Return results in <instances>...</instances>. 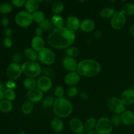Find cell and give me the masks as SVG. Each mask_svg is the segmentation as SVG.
<instances>
[{"instance_id": "1", "label": "cell", "mask_w": 134, "mask_h": 134, "mask_svg": "<svg viewBox=\"0 0 134 134\" xmlns=\"http://www.w3.org/2000/svg\"><path fill=\"white\" fill-rule=\"evenodd\" d=\"M75 32L63 27L56 28L48 35L47 42L50 47L57 49H64L69 47L75 40Z\"/></svg>"}, {"instance_id": "2", "label": "cell", "mask_w": 134, "mask_h": 134, "mask_svg": "<svg viewBox=\"0 0 134 134\" xmlns=\"http://www.w3.org/2000/svg\"><path fill=\"white\" fill-rule=\"evenodd\" d=\"M102 67L98 62L92 59H86L79 63L77 72L80 76L93 77L98 75Z\"/></svg>"}, {"instance_id": "3", "label": "cell", "mask_w": 134, "mask_h": 134, "mask_svg": "<svg viewBox=\"0 0 134 134\" xmlns=\"http://www.w3.org/2000/svg\"><path fill=\"white\" fill-rule=\"evenodd\" d=\"M53 111L55 115L60 118H66L71 114L73 105L66 98H56L53 105Z\"/></svg>"}, {"instance_id": "4", "label": "cell", "mask_w": 134, "mask_h": 134, "mask_svg": "<svg viewBox=\"0 0 134 134\" xmlns=\"http://www.w3.org/2000/svg\"><path fill=\"white\" fill-rule=\"evenodd\" d=\"M22 73L27 77L35 78L41 74L42 69L41 65L36 62L27 61L22 65Z\"/></svg>"}, {"instance_id": "5", "label": "cell", "mask_w": 134, "mask_h": 134, "mask_svg": "<svg viewBox=\"0 0 134 134\" xmlns=\"http://www.w3.org/2000/svg\"><path fill=\"white\" fill-rule=\"evenodd\" d=\"M14 20L17 25L22 27H27L32 24V14L26 10H21L15 16Z\"/></svg>"}, {"instance_id": "6", "label": "cell", "mask_w": 134, "mask_h": 134, "mask_svg": "<svg viewBox=\"0 0 134 134\" xmlns=\"http://www.w3.org/2000/svg\"><path fill=\"white\" fill-rule=\"evenodd\" d=\"M38 60L44 65H52L56 60V54L52 49L44 47L38 53Z\"/></svg>"}, {"instance_id": "7", "label": "cell", "mask_w": 134, "mask_h": 134, "mask_svg": "<svg viewBox=\"0 0 134 134\" xmlns=\"http://www.w3.org/2000/svg\"><path fill=\"white\" fill-rule=\"evenodd\" d=\"M113 125L111 120L107 117H102L98 120L96 131L98 134H110L112 132Z\"/></svg>"}, {"instance_id": "8", "label": "cell", "mask_w": 134, "mask_h": 134, "mask_svg": "<svg viewBox=\"0 0 134 134\" xmlns=\"http://www.w3.org/2000/svg\"><path fill=\"white\" fill-rule=\"evenodd\" d=\"M107 105L108 108L115 114L122 115L125 111V105L121 99L116 97L109 98L107 100Z\"/></svg>"}, {"instance_id": "9", "label": "cell", "mask_w": 134, "mask_h": 134, "mask_svg": "<svg viewBox=\"0 0 134 134\" xmlns=\"http://www.w3.org/2000/svg\"><path fill=\"white\" fill-rule=\"evenodd\" d=\"M7 76L10 81H16L22 73V65L16 63H11L7 68Z\"/></svg>"}, {"instance_id": "10", "label": "cell", "mask_w": 134, "mask_h": 134, "mask_svg": "<svg viewBox=\"0 0 134 134\" xmlns=\"http://www.w3.org/2000/svg\"><path fill=\"white\" fill-rule=\"evenodd\" d=\"M126 23V17L122 12H116L111 18V25L115 30H121Z\"/></svg>"}, {"instance_id": "11", "label": "cell", "mask_w": 134, "mask_h": 134, "mask_svg": "<svg viewBox=\"0 0 134 134\" xmlns=\"http://www.w3.org/2000/svg\"><path fill=\"white\" fill-rule=\"evenodd\" d=\"M52 86V82L48 76L43 75L37 81V87L43 92L49 91Z\"/></svg>"}, {"instance_id": "12", "label": "cell", "mask_w": 134, "mask_h": 134, "mask_svg": "<svg viewBox=\"0 0 134 134\" xmlns=\"http://www.w3.org/2000/svg\"><path fill=\"white\" fill-rule=\"evenodd\" d=\"M69 128L71 130L77 134H82L85 132V124L80 119L73 118L69 121Z\"/></svg>"}, {"instance_id": "13", "label": "cell", "mask_w": 134, "mask_h": 134, "mask_svg": "<svg viewBox=\"0 0 134 134\" xmlns=\"http://www.w3.org/2000/svg\"><path fill=\"white\" fill-rule=\"evenodd\" d=\"M62 63L63 67L65 68V70L69 72L77 71L78 63L77 62L74 58L66 56L63 58Z\"/></svg>"}, {"instance_id": "14", "label": "cell", "mask_w": 134, "mask_h": 134, "mask_svg": "<svg viewBox=\"0 0 134 134\" xmlns=\"http://www.w3.org/2000/svg\"><path fill=\"white\" fill-rule=\"evenodd\" d=\"M27 98L32 103H37L40 102L43 98V92L35 88L28 90L27 93Z\"/></svg>"}, {"instance_id": "15", "label": "cell", "mask_w": 134, "mask_h": 134, "mask_svg": "<svg viewBox=\"0 0 134 134\" xmlns=\"http://www.w3.org/2000/svg\"><path fill=\"white\" fill-rule=\"evenodd\" d=\"M81 80V76L77 71L69 72L65 75L64 77V82L67 85L70 86H74L77 85Z\"/></svg>"}, {"instance_id": "16", "label": "cell", "mask_w": 134, "mask_h": 134, "mask_svg": "<svg viewBox=\"0 0 134 134\" xmlns=\"http://www.w3.org/2000/svg\"><path fill=\"white\" fill-rule=\"evenodd\" d=\"M65 24H66V27L73 31L79 30L81 27V22L79 19L74 15L69 16L67 18Z\"/></svg>"}, {"instance_id": "17", "label": "cell", "mask_w": 134, "mask_h": 134, "mask_svg": "<svg viewBox=\"0 0 134 134\" xmlns=\"http://www.w3.org/2000/svg\"><path fill=\"white\" fill-rule=\"evenodd\" d=\"M120 99L126 105H131L134 103V90L133 89H127L121 94Z\"/></svg>"}, {"instance_id": "18", "label": "cell", "mask_w": 134, "mask_h": 134, "mask_svg": "<svg viewBox=\"0 0 134 134\" xmlns=\"http://www.w3.org/2000/svg\"><path fill=\"white\" fill-rule=\"evenodd\" d=\"M44 44L45 42L42 37L35 36L31 41V48H33L36 52H39L43 49L44 48Z\"/></svg>"}, {"instance_id": "19", "label": "cell", "mask_w": 134, "mask_h": 134, "mask_svg": "<svg viewBox=\"0 0 134 134\" xmlns=\"http://www.w3.org/2000/svg\"><path fill=\"white\" fill-rule=\"evenodd\" d=\"M96 24L93 20L86 18L81 22V30L86 33H90L95 29Z\"/></svg>"}, {"instance_id": "20", "label": "cell", "mask_w": 134, "mask_h": 134, "mask_svg": "<svg viewBox=\"0 0 134 134\" xmlns=\"http://www.w3.org/2000/svg\"><path fill=\"white\" fill-rule=\"evenodd\" d=\"M121 115L122 122L126 126H130L134 124V113L131 111L127 110Z\"/></svg>"}, {"instance_id": "21", "label": "cell", "mask_w": 134, "mask_h": 134, "mask_svg": "<svg viewBox=\"0 0 134 134\" xmlns=\"http://www.w3.org/2000/svg\"><path fill=\"white\" fill-rule=\"evenodd\" d=\"M40 2L41 1H38V0H27L26 1L24 5L26 11L29 12L31 14L36 12L39 8Z\"/></svg>"}, {"instance_id": "22", "label": "cell", "mask_w": 134, "mask_h": 134, "mask_svg": "<svg viewBox=\"0 0 134 134\" xmlns=\"http://www.w3.org/2000/svg\"><path fill=\"white\" fill-rule=\"evenodd\" d=\"M51 126L54 132H61L64 128V124L60 119L54 118L51 122Z\"/></svg>"}, {"instance_id": "23", "label": "cell", "mask_w": 134, "mask_h": 134, "mask_svg": "<svg viewBox=\"0 0 134 134\" xmlns=\"http://www.w3.org/2000/svg\"><path fill=\"white\" fill-rule=\"evenodd\" d=\"M24 54L25 56L31 62H36L38 60V54L36 51L31 48H27L24 50Z\"/></svg>"}, {"instance_id": "24", "label": "cell", "mask_w": 134, "mask_h": 134, "mask_svg": "<svg viewBox=\"0 0 134 134\" xmlns=\"http://www.w3.org/2000/svg\"><path fill=\"white\" fill-rule=\"evenodd\" d=\"M115 13L116 10L113 8L105 7L99 11V16L103 18H112Z\"/></svg>"}, {"instance_id": "25", "label": "cell", "mask_w": 134, "mask_h": 134, "mask_svg": "<svg viewBox=\"0 0 134 134\" xmlns=\"http://www.w3.org/2000/svg\"><path fill=\"white\" fill-rule=\"evenodd\" d=\"M13 109V103L11 102L7 99L0 102V111L3 113H9Z\"/></svg>"}, {"instance_id": "26", "label": "cell", "mask_w": 134, "mask_h": 134, "mask_svg": "<svg viewBox=\"0 0 134 134\" xmlns=\"http://www.w3.org/2000/svg\"><path fill=\"white\" fill-rule=\"evenodd\" d=\"M52 11L54 13V14H59L64 10V4L62 1L58 0L54 1L52 5Z\"/></svg>"}, {"instance_id": "27", "label": "cell", "mask_w": 134, "mask_h": 134, "mask_svg": "<svg viewBox=\"0 0 134 134\" xmlns=\"http://www.w3.org/2000/svg\"><path fill=\"white\" fill-rule=\"evenodd\" d=\"M52 23L53 26H56V28H60V27H64V20L61 16L59 14H54L52 17Z\"/></svg>"}, {"instance_id": "28", "label": "cell", "mask_w": 134, "mask_h": 134, "mask_svg": "<svg viewBox=\"0 0 134 134\" xmlns=\"http://www.w3.org/2000/svg\"><path fill=\"white\" fill-rule=\"evenodd\" d=\"M121 12L125 15H134V3H128L122 7Z\"/></svg>"}, {"instance_id": "29", "label": "cell", "mask_w": 134, "mask_h": 134, "mask_svg": "<svg viewBox=\"0 0 134 134\" xmlns=\"http://www.w3.org/2000/svg\"><path fill=\"white\" fill-rule=\"evenodd\" d=\"M32 18L33 21L37 23L38 24H41L46 19L45 14L41 10H37L35 13H32Z\"/></svg>"}, {"instance_id": "30", "label": "cell", "mask_w": 134, "mask_h": 134, "mask_svg": "<svg viewBox=\"0 0 134 134\" xmlns=\"http://www.w3.org/2000/svg\"><path fill=\"white\" fill-rule=\"evenodd\" d=\"M24 86L26 88L28 89L29 90H31V89L35 88L37 86V81L34 78H31V77H27L26 79L23 82Z\"/></svg>"}, {"instance_id": "31", "label": "cell", "mask_w": 134, "mask_h": 134, "mask_svg": "<svg viewBox=\"0 0 134 134\" xmlns=\"http://www.w3.org/2000/svg\"><path fill=\"white\" fill-rule=\"evenodd\" d=\"M34 110V105L33 103L30 101L24 102L22 105V111L25 115H30L32 113Z\"/></svg>"}, {"instance_id": "32", "label": "cell", "mask_w": 134, "mask_h": 134, "mask_svg": "<svg viewBox=\"0 0 134 134\" xmlns=\"http://www.w3.org/2000/svg\"><path fill=\"white\" fill-rule=\"evenodd\" d=\"M97 122H98V120H96L95 118L91 117L88 119L85 123V130H86L87 131L94 130V128L96 126Z\"/></svg>"}, {"instance_id": "33", "label": "cell", "mask_w": 134, "mask_h": 134, "mask_svg": "<svg viewBox=\"0 0 134 134\" xmlns=\"http://www.w3.org/2000/svg\"><path fill=\"white\" fill-rule=\"evenodd\" d=\"M13 10V7L9 3H3L0 4V13L8 14Z\"/></svg>"}, {"instance_id": "34", "label": "cell", "mask_w": 134, "mask_h": 134, "mask_svg": "<svg viewBox=\"0 0 134 134\" xmlns=\"http://www.w3.org/2000/svg\"><path fill=\"white\" fill-rule=\"evenodd\" d=\"M39 27H40L43 31H51L53 28V24L52 23V21L48 19H45L43 22L39 24Z\"/></svg>"}, {"instance_id": "35", "label": "cell", "mask_w": 134, "mask_h": 134, "mask_svg": "<svg viewBox=\"0 0 134 134\" xmlns=\"http://www.w3.org/2000/svg\"><path fill=\"white\" fill-rule=\"evenodd\" d=\"M4 94H5V98L7 100H9L10 102L14 101L16 99V92L13 89H9L7 88L6 90L4 91Z\"/></svg>"}, {"instance_id": "36", "label": "cell", "mask_w": 134, "mask_h": 134, "mask_svg": "<svg viewBox=\"0 0 134 134\" xmlns=\"http://www.w3.org/2000/svg\"><path fill=\"white\" fill-rule=\"evenodd\" d=\"M65 54H66L67 56L74 58L79 54V50L77 47H69V48H68L66 49Z\"/></svg>"}, {"instance_id": "37", "label": "cell", "mask_w": 134, "mask_h": 134, "mask_svg": "<svg viewBox=\"0 0 134 134\" xmlns=\"http://www.w3.org/2000/svg\"><path fill=\"white\" fill-rule=\"evenodd\" d=\"M55 99L52 96H47L42 101V105L45 108H48L54 105Z\"/></svg>"}, {"instance_id": "38", "label": "cell", "mask_w": 134, "mask_h": 134, "mask_svg": "<svg viewBox=\"0 0 134 134\" xmlns=\"http://www.w3.org/2000/svg\"><path fill=\"white\" fill-rule=\"evenodd\" d=\"M112 124L115 126H119L120 125L122 122V119H121V115H117V114H115L113 116H112L111 120Z\"/></svg>"}, {"instance_id": "39", "label": "cell", "mask_w": 134, "mask_h": 134, "mask_svg": "<svg viewBox=\"0 0 134 134\" xmlns=\"http://www.w3.org/2000/svg\"><path fill=\"white\" fill-rule=\"evenodd\" d=\"M64 89L62 86H56L54 90V95L57 98H63L64 95Z\"/></svg>"}, {"instance_id": "40", "label": "cell", "mask_w": 134, "mask_h": 134, "mask_svg": "<svg viewBox=\"0 0 134 134\" xmlns=\"http://www.w3.org/2000/svg\"><path fill=\"white\" fill-rule=\"evenodd\" d=\"M78 94H79L78 88H77V87H75V86H72V87H71L68 92V97L71 98L75 97L76 96L78 95Z\"/></svg>"}, {"instance_id": "41", "label": "cell", "mask_w": 134, "mask_h": 134, "mask_svg": "<svg viewBox=\"0 0 134 134\" xmlns=\"http://www.w3.org/2000/svg\"><path fill=\"white\" fill-rule=\"evenodd\" d=\"M22 59H23V56L19 52L15 53L13 56V61L14 63H16V64H19L20 62H22Z\"/></svg>"}, {"instance_id": "42", "label": "cell", "mask_w": 134, "mask_h": 134, "mask_svg": "<svg viewBox=\"0 0 134 134\" xmlns=\"http://www.w3.org/2000/svg\"><path fill=\"white\" fill-rule=\"evenodd\" d=\"M11 3L14 6L16 7H22L24 5H25L26 1L24 0H12Z\"/></svg>"}, {"instance_id": "43", "label": "cell", "mask_w": 134, "mask_h": 134, "mask_svg": "<svg viewBox=\"0 0 134 134\" xmlns=\"http://www.w3.org/2000/svg\"><path fill=\"white\" fill-rule=\"evenodd\" d=\"M3 44L7 48H10L13 46V41L10 37H5L3 39Z\"/></svg>"}, {"instance_id": "44", "label": "cell", "mask_w": 134, "mask_h": 134, "mask_svg": "<svg viewBox=\"0 0 134 134\" xmlns=\"http://www.w3.org/2000/svg\"><path fill=\"white\" fill-rule=\"evenodd\" d=\"M5 85H6V87L7 88H9V89H14L16 87V83L14 82V81H8L7 82L5 83Z\"/></svg>"}, {"instance_id": "45", "label": "cell", "mask_w": 134, "mask_h": 134, "mask_svg": "<svg viewBox=\"0 0 134 134\" xmlns=\"http://www.w3.org/2000/svg\"><path fill=\"white\" fill-rule=\"evenodd\" d=\"M35 36L41 37V35H43V30H42L40 27H37L36 29H35Z\"/></svg>"}, {"instance_id": "46", "label": "cell", "mask_w": 134, "mask_h": 134, "mask_svg": "<svg viewBox=\"0 0 134 134\" xmlns=\"http://www.w3.org/2000/svg\"><path fill=\"white\" fill-rule=\"evenodd\" d=\"M1 24L3 25V26H4V27H6V26H7L9 24V18H7V17H3V18L1 19Z\"/></svg>"}, {"instance_id": "47", "label": "cell", "mask_w": 134, "mask_h": 134, "mask_svg": "<svg viewBox=\"0 0 134 134\" xmlns=\"http://www.w3.org/2000/svg\"><path fill=\"white\" fill-rule=\"evenodd\" d=\"M12 34H13V31H12V30L10 28H7L5 30V35H6V37H10L12 35Z\"/></svg>"}, {"instance_id": "48", "label": "cell", "mask_w": 134, "mask_h": 134, "mask_svg": "<svg viewBox=\"0 0 134 134\" xmlns=\"http://www.w3.org/2000/svg\"><path fill=\"white\" fill-rule=\"evenodd\" d=\"M102 36V34L100 31H96L94 34V37L95 39H99Z\"/></svg>"}, {"instance_id": "49", "label": "cell", "mask_w": 134, "mask_h": 134, "mask_svg": "<svg viewBox=\"0 0 134 134\" xmlns=\"http://www.w3.org/2000/svg\"><path fill=\"white\" fill-rule=\"evenodd\" d=\"M79 96L81 99H84V100H86V99H87L88 98V94L85 92L81 93V94H79Z\"/></svg>"}, {"instance_id": "50", "label": "cell", "mask_w": 134, "mask_h": 134, "mask_svg": "<svg viewBox=\"0 0 134 134\" xmlns=\"http://www.w3.org/2000/svg\"><path fill=\"white\" fill-rule=\"evenodd\" d=\"M6 85L2 81L0 80V90L1 91H5L6 90Z\"/></svg>"}, {"instance_id": "51", "label": "cell", "mask_w": 134, "mask_h": 134, "mask_svg": "<svg viewBox=\"0 0 134 134\" xmlns=\"http://www.w3.org/2000/svg\"><path fill=\"white\" fill-rule=\"evenodd\" d=\"M130 31L131 35H132L134 37V24H133L131 26L130 29Z\"/></svg>"}, {"instance_id": "52", "label": "cell", "mask_w": 134, "mask_h": 134, "mask_svg": "<svg viewBox=\"0 0 134 134\" xmlns=\"http://www.w3.org/2000/svg\"><path fill=\"white\" fill-rule=\"evenodd\" d=\"M5 98V94H4V91H1L0 90V102L3 100V98Z\"/></svg>"}, {"instance_id": "53", "label": "cell", "mask_w": 134, "mask_h": 134, "mask_svg": "<svg viewBox=\"0 0 134 134\" xmlns=\"http://www.w3.org/2000/svg\"><path fill=\"white\" fill-rule=\"evenodd\" d=\"M86 134H98L97 132L96 131V130H92L87 131Z\"/></svg>"}, {"instance_id": "54", "label": "cell", "mask_w": 134, "mask_h": 134, "mask_svg": "<svg viewBox=\"0 0 134 134\" xmlns=\"http://www.w3.org/2000/svg\"><path fill=\"white\" fill-rule=\"evenodd\" d=\"M18 134H26V132H24V131H22V132H20V133H18Z\"/></svg>"}, {"instance_id": "55", "label": "cell", "mask_w": 134, "mask_h": 134, "mask_svg": "<svg viewBox=\"0 0 134 134\" xmlns=\"http://www.w3.org/2000/svg\"><path fill=\"white\" fill-rule=\"evenodd\" d=\"M133 90H134V85H133Z\"/></svg>"}]
</instances>
